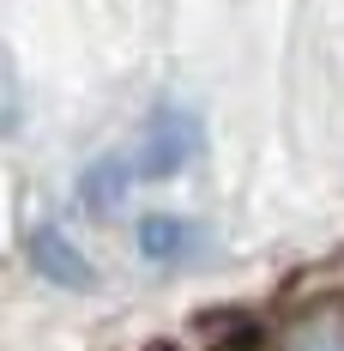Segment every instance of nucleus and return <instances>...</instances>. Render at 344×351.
I'll return each instance as SVG.
<instances>
[{
  "instance_id": "f03ea898",
  "label": "nucleus",
  "mask_w": 344,
  "mask_h": 351,
  "mask_svg": "<svg viewBox=\"0 0 344 351\" xmlns=\"http://www.w3.org/2000/svg\"><path fill=\"white\" fill-rule=\"evenodd\" d=\"M31 267L42 273V279L67 285V291H91V267H85V254L61 237V230H31Z\"/></svg>"
},
{
  "instance_id": "39448f33",
  "label": "nucleus",
  "mask_w": 344,
  "mask_h": 351,
  "mask_svg": "<svg viewBox=\"0 0 344 351\" xmlns=\"http://www.w3.org/2000/svg\"><path fill=\"white\" fill-rule=\"evenodd\" d=\"M127 182H133V164H127V158H97V164L85 170V182H79V200L91 212H115L121 194H127Z\"/></svg>"
},
{
  "instance_id": "423d86ee",
  "label": "nucleus",
  "mask_w": 344,
  "mask_h": 351,
  "mask_svg": "<svg viewBox=\"0 0 344 351\" xmlns=\"http://www.w3.org/2000/svg\"><path fill=\"white\" fill-rule=\"evenodd\" d=\"M18 128V73H12V55L0 43V134Z\"/></svg>"
},
{
  "instance_id": "f257e3e1",
  "label": "nucleus",
  "mask_w": 344,
  "mask_h": 351,
  "mask_svg": "<svg viewBox=\"0 0 344 351\" xmlns=\"http://www.w3.org/2000/svg\"><path fill=\"white\" fill-rule=\"evenodd\" d=\"M200 121L187 115V109H157L151 115V128H145V140L127 152V164H133L139 182H163V176H175L187 158H200Z\"/></svg>"
},
{
  "instance_id": "7ed1b4c3",
  "label": "nucleus",
  "mask_w": 344,
  "mask_h": 351,
  "mask_svg": "<svg viewBox=\"0 0 344 351\" xmlns=\"http://www.w3.org/2000/svg\"><path fill=\"white\" fill-rule=\"evenodd\" d=\"M206 248V230L187 224V218H145L139 224V254L157 261V267H175V261H194Z\"/></svg>"
},
{
  "instance_id": "20e7f679",
  "label": "nucleus",
  "mask_w": 344,
  "mask_h": 351,
  "mask_svg": "<svg viewBox=\"0 0 344 351\" xmlns=\"http://www.w3.org/2000/svg\"><path fill=\"white\" fill-rule=\"evenodd\" d=\"M284 351H344V303H314L290 321Z\"/></svg>"
}]
</instances>
